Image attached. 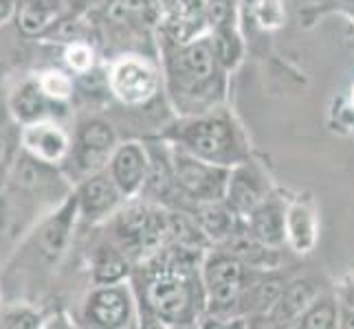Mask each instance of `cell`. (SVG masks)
Wrapping results in <instances>:
<instances>
[{"instance_id":"6da1fadb","label":"cell","mask_w":354,"mask_h":329,"mask_svg":"<svg viewBox=\"0 0 354 329\" xmlns=\"http://www.w3.org/2000/svg\"><path fill=\"white\" fill-rule=\"evenodd\" d=\"M194 288L189 275L180 266H163L148 283V303L158 319L167 323L185 321L192 312Z\"/></svg>"},{"instance_id":"7a4b0ae2","label":"cell","mask_w":354,"mask_h":329,"mask_svg":"<svg viewBox=\"0 0 354 329\" xmlns=\"http://www.w3.org/2000/svg\"><path fill=\"white\" fill-rule=\"evenodd\" d=\"M183 141L194 156L214 165H227L236 156L231 126L218 119H205L187 126L183 132Z\"/></svg>"},{"instance_id":"3957f363","label":"cell","mask_w":354,"mask_h":329,"mask_svg":"<svg viewBox=\"0 0 354 329\" xmlns=\"http://www.w3.org/2000/svg\"><path fill=\"white\" fill-rule=\"evenodd\" d=\"M174 178L189 196L205 200V202L221 200L227 193V185H229V176L223 169L214 167V163L207 165V161H203V158L194 154L176 156Z\"/></svg>"},{"instance_id":"277c9868","label":"cell","mask_w":354,"mask_h":329,"mask_svg":"<svg viewBox=\"0 0 354 329\" xmlns=\"http://www.w3.org/2000/svg\"><path fill=\"white\" fill-rule=\"evenodd\" d=\"M111 88L124 103H143L156 90V72L143 59L126 57L111 72Z\"/></svg>"},{"instance_id":"5b68a950","label":"cell","mask_w":354,"mask_h":329,"mask_svg":"<svg viewBox=\"0 0 354 329\" xmlns=\"http://www.w3.org/2000/svg\"><path fill=\"white\" fill-rule=\"evenodd\" d=\"M242 283V263L231 255H216L205 263V286L212 306L227 310L236 303Z\"/></svg>"},{"instance_id":"8992f818","label":"cell","mask_w":354,"mask_h":329,"mask_svg":"<svg viewBox=\"0 0 354 329\" xmlns=\"http://www.w3.org/2000/svg\"><path fill=\"white\" fill-rule=\"evenodd\" d=\"M20 143L24 152L46 165L62 161L68 150L66 134L57 126L46 123V121H33V123L24 126L20 134Z\"/></svg>"},{"instance_id":"52a82bcc","label":"cell","mask_w":354,"mask_h":329,"mask_svg":"<svg viewBox=\"0 0 354 329\" xmlns=\"http://www.w3.org/2000/svg\"><path fill=\"white\" fill-rule=\"evenodd\" d=\"M115 145V132L104 121H91L80 130L77 163L82 169H100Z\"/></svg>"},{"instance_id":"ba28073f","label":"cell","mask_w":354,"mask_h":329,"mask_svg":"<svg viewBox=\"0 0 354 329\" xmlns=\"http://www.w3.org/2000/svg\"><path fill=\"white\" fill-rule=\"evenodd\" d=\"M148 158L139 143H128L113 156V180L121 193H134L145 180Z\"/></svg>"},{"instance_id":"9c48e42d","label":"cell","mask_w":354,"mask_h":329,"mask_svg":"<svg viewBox=\"0 0 354 329\" xmlns=\"http://www.w3.org/2000/svg\"><path fill=\"white\" fill-rule=\"evenodd\" d=\"M88 314L97 325L119 327L130 319V299L121 288L97 290L88 301Z\"/></svg>"},{"instance_id":"30bf717a","label":"cell","mask_w":354,"mask_h":329,"mask_svg":"<svg viewBox=\"0 0 354 329\" xmlns=\"http://www.w3.org/2000/svg\"><path fill=\"white\" fill-rule=\"evenodd\" d=\"M214 62H216V51L209 42H196L187 46L176 59L178 75L183 81H187L192 88H196L198 83L209 81L214 75Z\"/></svg>"},{"instance_id":"8fae6325","label":"cell","mask_w":354,"mask_h":329,"mask_svg":"<svg viewBox=\"0 0 354 329\" xmlns=\"http://www.w3.org/2000/svg\"><path fill=\"white\" fill-rule=\"evenodd\" d=\"M251 233L264 248L282 246L286 237V215L277 204L262 202L251 213Z\"/></svg>"},{"instance_id":"7c38bea8","label":"cell","mask_w":354,"mask_h":329,"mask_svg":"<svg viewBox=\"0 0 354 329\" xmlns=\"http://www.w3.org/2000/svg\"><path fill=\"white\" fill-rule=\"evenodd\" d=\"M75 200L68 202L62 211H59L55 217H51L48 222L42 226L40 230V250L46 259H57L62 255L66 241H68V233H71V224H73V211H75Z\"/></svg>"},{"instance_id":"4fadbf2b","label":"cell","mask_w":354,"mask_h":329,"mask_svg":"<svg viewBox=\"0 0 354 329\" xmlns=\"http://www.w3.org/2000/svg\"><path fill=\"white\" fill-rule=\"evenodd\" d=\"M119 187L106 176H95L80 191V204L86 215H100L117 202Z\"/></svg>"},{"instance_id":"5bb4252c","label":"cell","mask_w":354,"mask_h":329,"mask_svg":"<svg viewBox=\"0 0 354 329\" xmlns=\"http://www.w3.org/2000/svg\"><path fill=\"white\" fill-rule=\"evenodd\" d=\"M227 196H229L231 209H234L236 213H242V215H251L262 204L260 189L249 178L247 172H238L234 176H229Z\"/></svg>"},{"instance_id":"9a60e30c","label":"cell","mask_w":354,"mask_h":329,"mask_svg":"<svg viewBox=\"0 0 354 329\" xmlns=\"http://www.w3.org/2000/svg\"><path fill=\"white\" fill-rule=\"evenodd\" d=\"M315 217L313 213L306 209V206L295 204L290 206V211L286 213V235L290 237L292 246L299 252H308L315 246Z\"/></svg>"},{"instance_id":"2e32d148","label":"cell","mask_w":354,"mask_h":329,"mask_svg":"<svg viewBox=\"0 0 354 329\" xmlns=\"http://www.w3.org/2000/svg\"><path fill=\"white\" fill-rule=\"evenodd\" d=\"M315 299V288L308 281H297L288 290L282 292L277 301V319L279 321H295L310 308Z\"/></svg>"},{"instance_id":"e0dca14e","label":"cell","mask_w":354,"mask_h":329,"mask_svg":"<svg viewBox=\"0 0 354 329\" xmlns=\"http://www.w3.org/2000/svg\"><path fill=\"white\" fill-rule=\"evenodd\" d=\"M44 92L40 88V83H24V86L14 94V114L22 123H33V121H40L44 117L46 101H44Z\"/></svg>"},{"instance_id":"ac0fdd59","label":"cell","mask_w":354,"mask_h":329,"mask_svg":"<svg viewBox=\"0 0 354 329\" xmlns=\"http://www.w3.org/2000/svg\"><path fill=\"white\" fill-rule=\"evenodd\" d=\"M42 167L38 158H33L31 154H24L16 158L14 167H11V180L20 189H38L42 182Z\"/></svg>"},{"instance_id":"d6986e66","label":"cell","mask_w":354,"mask_h":329,"mask_svg":"<svg viewBox=\"0 0 354 329\" xmlns=\"http://www.w3.org/2000/svg\"><path fill=\"white\" fill-rule=\"evenodd\" d=\"M198 217H201L203 228L214 237L227 235L231 230V224H234V222H231V211H227L225 206H221V204H216V200L201 206Z\"/></svg>"},{"instance_id":"ffe728a7","label":"cell","mask_w":354,"mask_h":329,"mask_svg":"<svg viewBox=\"0 0 354 329\" xmlns=\"http://www.w3.org/2000/svg\"><path fill=\"white\" fill-rule=\"evenodd\" d=\"M53 18H55L53 11H46L27 0V3L22 5V9L18 11V27L24 35H38L48 27V22Z\"/></svg>"},{"instance_id":"44dd1931","label":"cell","mask_w":354,"mask_h":329,"mask_svg":"<svg viewBox=\"0 0 354 329\" xmlns=\"http://www.w3.org/2000/svg\"><path fill=\"white\" fill-rule=\"evenodd\" d=\"M214 51H216V57L221 59L225 66L236 64V59L240 55V42L236 38V33L231 31V24H225V27L216 29Z\"/></svg>"},{"instance_id":"7402d4cb","label":"cell","mask_w":354,"mask_h":329,"mask_svg":"<svg viewBox=\"0 0 354 329\" xmlns=\"http://www.w3.org/2000/svg\"><path fill=\"white\" fill-rule=\"evenodd\" d=\"M40 88L46 97H51V99H68L73 94V79L68 75H64L62 70H46L40 75L38 79Z\"/></svg>"},{"instance_id":"603a6c76","label":"cell","mask_w":354,"mask_h":329,"mask_svg":"<svg viewBox=\"0 0 354 329\" xmlns=\"http://www.w3.org/2000/svg\"><path fill=\"white\" fill-rule=\"evenodd\" d=\"M335 323H337V308L333 301H326L315 308H308L301 319V325L308 329H328Z\"/></svg>"},{"instance_id":"cb8c5ba5","label":"cell","mask_w":354,"mask_h":329,"mask_svg":"<svg viewBox=\"0 0 354 329\" xmlns=\"http://www.w3.org/2000/svg\"><path fill=\"white\" fill-rule=\"evenodd\" d=\"M128 272V263L119 257H108L97 263L95 279L97 283H117L121 277Z\"/></svg>"},{"instance_id":"d4e9b609","label":"cell","mask_w":354,"mask_h":329,"mask_svg":"<svg viewBox=\"0 0 354 329\" xmlns=\"http://www.w3.org/2000/svg\"><path fill=\"white\" fill-rule=\"evenodd\" d=\"M66 64L75 72H80V75H84V72H88L93 66V51L86 44H80V42L71 44L66 48Z\"/></svg>"},{"instance_id":"484cf974","label":"cell","mask_w":354,"mask_h":329,"mask_svg":"<svg viewBox=\"0 0 354 329\" xmlns=\"http://www.w3.org/2000/svg\"><path fill=\"white\" fill-rule=\"evenodd\" d=\"M207 11H209V20L212 24L218 27H225V24H231V11H234V0H209L207 3Z\"/></svg>"},{"instance_id":"4316f807","label":"cell","mask_w":354,"mask_h":329,"mask_svg":"<svg viewBox=\"0 0 354 329\" xmlns=\"http://www.w3.org/2000/svg\"><path fill=\"white\" fill-rule=\"evenodd\" d=\"M38 314L22 308V310H11L5 314V327H16V329H29L38 327Z\"/></svg>"},{"instance_id":"83f0119b","label":"cell","mask_w":354,"mask_h":329,"mask_svg":"<svg viewBox=\"0 0 354 329\" xmlns=\"http://www.w3.org/2000/svg\"><path fill=\"white\" fill-rule=\"evenodd\" d=\"M258 18L260 22L268 24V27H273V24H279V20H282V9H279L277 0H262V5L258 7Z\"/></svg>"},{"instance_id":"f1b7e54d","label":"cell","mask_w":354,"mask_h":329,"mask_svg":"<svg viewBox=\"0 0 354 329\" xmlns=\"http://www.w3.org/2000/svg\"><path fill=\"white\" fill-rule=\"evenodd\" d=\"M282 292L284 290L277 281H268L260 290V303H262V306H273V303H277L279 297H282Z\"/></svg>"},{"instance_id":"f546056e","label":"cell","mask_w":354,"mask_h":329,"mask_svg":"<svg viewBox=\"0 0 354 329\" xmlns=\"http://www.w3.org/2000/svg\"><path fill=\"white\" fill-rule=\"evenodd\" d=\"M11 139H9V134L5 132H0V172L7 167V163L11 161Z\"/></svg>"},{"instance_id":"4dcf8cb0","label":"cell","mask_w":354,"mask_h":329,"mask_svg":"<svg viewBox=\"0 0 354 329\" xmlns=\"http://www.w3.org/2000/svg\"><path fill=\"white\" fill-rule=\"evenodd\" d=\"M16 11V0H0V24H5Z\"/></svg>"},{"instance_id":"1f68e13d","label":"cell","mask_w":354,"mask_h":329,"mask_svg":"<svg viewBox=\"0 0 354 329\" xmlns=\"http://www.w3.org/2000/svg\"><path fill=\"white\" fill-rule=\"evenodd\" d=\"M11 219V211H9V202L5 196H0V228H5Z\"/></svg>"},{"instance_id":"d6a6232c","label":"cell","mask_w":354,"mask_h":329,"mask_svg":"<svg viewBox=\"0 0 354 329\" xmlns=\"http://www.w3.org/2000/svg\"><path fill=\"white\" fill-rule=\"evenodd\" d=\"M29 3L38 5L46 11H53V14H57V7H59V0H29Z\"/></svg>"},{"instance_id":"836d02e7","label":"cell","mask_w":354,"mask_h":329,"mask_svg":"<svg viewBox=\"0 0 354 329\" xmlns=\"http://www.w3.org/2000/svg\"><path fill=\"white\" fill-rule=\"evenodd\" d=\"M0 130H3V117H0Z\"/></svg>"},{"instance_id":"e575fe53","label":"cell","mask_w":354,"mask_h":329,"mask_svg":"<svg viewBox=\"0 0 354 329\" xmlns=\"http://www.w3.org/2000/svg\"><path fill=\"white\" fill-rule=\"evenodd\" d=\"M352 103H354V88H352Z\"/></svg>"}]
</instances>
